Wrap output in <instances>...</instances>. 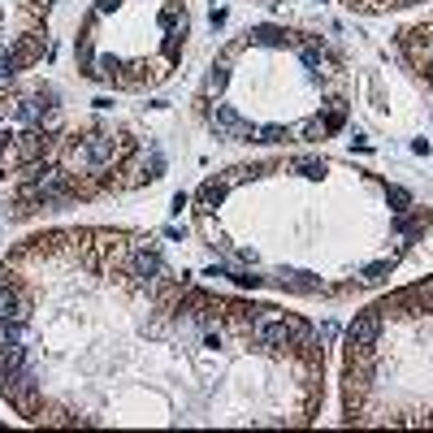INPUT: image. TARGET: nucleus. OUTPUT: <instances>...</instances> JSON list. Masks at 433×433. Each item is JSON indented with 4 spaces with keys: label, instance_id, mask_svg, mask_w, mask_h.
Returning a JSON list of instances; mask_svg holds the SVG:
<instances>
[{
    "label": "nucleus",
    "instance_id": "1",
    "mask_svg": "<svg viewBox=\"0 0 433 433\" xmlns=\"http://www.w3.org/2000/svg\"><path fill=\"white\" fill-rule=\"evenodd\" d=\"M251 334L260 343H269V347H312V329H308V320H286V316H278V320H256L251 325Z\"/></svg>",
    "mask_w": 433,
    "mask_h": 433
},
{
    "label": "nucleus",
    "instance_id": "2",
    "mask_svg": "<svg viewBox=\"0 0 433 433\" xmlns=\"http://www.w3.org/2000/svg\"><path fill=\"white\" fill-rule=\"evenodd\" d=\"M117 156V139L113 135H91L74 148V165H91V169H104L108 160Z\"/></svg>",
    "mask_w": 433,
    "mask_h": 433
},
{
    "label": "nucleus",
    "instance_id": "3",
    "mask_svg": "<svg viewBox=\"0 0 433 433\" xmlns=\"http://www.w3.org/2000/svg\"><path fill=\"white\" fill-rule=\"evenodd\" d=\"M381 338V312H364L351 320V329H347V351H373V343Z\"/></svg>",
    "mask_w": 433,
    "mask_h": 433
},
{
    "label": "nucleus",
    "instance_id": "4",
    "mask_svg": "<svg viewBox=\"0 0 433 433\" xmlns=\"http://www.w3.org/2000/svg\"><path fill=\"white\" fill-rule=\"evenodd\" d=\"M160 273H165V260H160V251H156L152 243H135V247H131V278L152 282V278H160Z\"/></svg>",
    "mask_w": 433,
    "mask_h": 433
},
{
    "label": "nucleus",
    "instance_id": "5",
    "mask_svg": "<svg viewBox=\"0 0 433 433\" xmlns=\"http://www.w3.org/2000/svg\"><path fill=\"white\" fill-rule=\"evenodd\" d=\"M213 131H217L221 139H234V143H243V139H256L251 122H243V117H238L234 108H226V104H217V113H213Z\"/></svg>",
    "mask_w": 433,
    "mask_h": 433
},
{
    "label": "nucleus",
    "instance_id": "6",
    "mask_svg": "<svg viewBox=\"0 0 433 433\" xmlns=\"http://www.w3.org/2000/svg\"><path fill=\"white\" fill-rule=\"evenodd\" d=\"M26 312H30V303L18 295V286H0V320H18V325H22V320H26Z\"/></svg>",
    "mask_w": 433,
    "mask_h": 433
},
{
    "label": "nucleus",
    "instance_id": "7",
    "mask_svg": "<svg viewBox=\"0 0 433 433\" xmlns=\"http://www.w3.org/2000/svg\"><path fill=\"white\" fill-rule=\"evenodd\" d=\"M282 286L286 291H299V295H316L320 291V282L312 273H299V269H282Z\"/></svg>",
    "mask_w": 433,
    "mask_h": 433
},
{
    "label": "nucleus",
    "instance_id": "8",
    "mask_svg": "<svg viewBox=\"0 0 433 433\" xmlns=\"http://www.w3.org/2000/svg\"><path fill=\"white\" fill-rule=\"evenodd\" d=\"M226 191H230V178H208V182L200 186V204H208V208H217L221 200H226Z\"/></svg>",
    "mask_w": 433,
    "mask_h": 433
},
{
    "label": "nucleus",
    "instance_id": "9",
    "mask_svg": "<svg viewBox=\"0 0 433 433\" xmlns=\"http://www.w3.org/2000/svg\"><path fill=\"white\" fill-rule=\"evenodd\" d=\"M303 70H308L312 78H320V70H325V57H320V48H303Z\"/></svg>",
    "mask_w": 433,
    "mask_h": 433
},
{
    "label": "nucleus",
    "instance_id": "10",
    "mask_svg": "<svg viewBox=\"0 0 433 433\" xmlns=\"http://www.w3.org/2000/svg\"><path fill=\"white\" fill-rule=\"evenodd\" d=\"M256 139H260V143H286V139H291V131H286V126H260Z\"/></svg>",
    "mask_w": 433,
    "mask_h": 433
},
{
    "label": "nucleus",
    "instance_id": "11",
    "mask_svg": "<svg viewBox=\"0 0 433 433\" xmlns=\"http://www.w3.org/2000/svg\"><path fill=\"white\" fill-rule=\"evenodd\" d=\"M251 39H256V44H269V48L286 44V35H282V30H273V26H260V30H251Z\"/></svg>",
    "mask_w": 433,
    "mask_h": 433
},
{
    "label": "nucleus",
    "instance_id": "12",
    "mask_svg": "<svg viewBox=\"0 0 433 433\" xmlns=\"http://www.w3.org/2000/svg\"><path fill=\"white\" fill-rule=\"evenodd\" d=\"M386 200L398 208V213H403V208H412V191H407V186H386Z\"/></svg>",
    "mask_w": 433,
    "mask_h": 433
},
{
    "label": "nucleus",
    "instance_id": "13",
    "mask_svg": "<svg viewBox=\"0 0 433 433\" xmlns=\"http://www.w3.org/2000/svg\"><path fill=\"white\" fill-rule=\"evenodd\" d=\"M386 273H390V260H377L364 269V282H386Z\"/></svg>",
    "mask_w": 433,
    "mask_h": 433
},
{
    "label": "nucleus",
    "instance_id": "14",
    "mask_svg": "<svg viewBox=\"0 0 433 433\" xmlns=\"http://www.w3.org/2000/svg\"><path fill=\"white\" fill-rule=\"evenodd\" d=\"M303 143H316V139H325V122H308V126H303Z\"/></svg>",
    "mask_w": 433,
    "mask_h": 433
},
{
    "label": "nucleus",
    "instance_id": "15",
    "mask_svg": "<svg viewBox=\"0 0 433 433\" xmlns=\"http://www.w3.org/2000/svg\"><path fill=\"white\" fill-rule=\"evenodd\" d=\"M295 169L303 178H320V160H295Z\"/></svg>",
    "mask_w": 433,
    "mask_h": 433
},
{
    "label": "nucleus",
    "instance_id": "16",
    "mask_svg": "<svg viewBox=\"0 0 433 433\" xmlns=\"http://www.w3.org/2000/svg\"><path fill=\"white\" fill-rule=\"evenodd\" d=\"M226 83H230V74H226V70H221V66H217L213 74H208V87H213V91H221V87H226Z\"/></svg>",
    "mask_w": 433,
    "mask_h": 433
}]
</instances>
